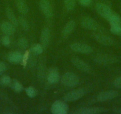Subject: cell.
<instances>
[{"label": "cell", "instance_id": "obj_10", "mask_svg": "<svg viewBox=\"0 0 121 114\" xmlns=\"http://www.w3.org/2000/svg\"><path fill=\"white\" fill-rule=\"evenodd\" d=\"M40 7L43 13L46 17L49 18L52 17L53 15V10L52 5L48 0H40Z\"/></svg>", "mask_w": 121, "mask_h": 114}, {"label": "cell", "instance_id": "obj_13", "mask_svg": "<svg viewBox=\"0 0 121 114\" xmlns=\"http://www.w3.org/2000/svg\"><path fill=\"white\" fill-rule=\"evenodd\" d=\"M1 29L3 33L7 35H11L14 34L16 31L15 26L11 23L8 22H3L1 26Z\"/></svg>", "mask_w": 121, "mask_h": 114}, {"label": "cell", "instance_id": "obj_5", "mask_svg": "<svg viewBox=\"0 0 121 114\" xmlns=\"http://www.w3.org/2000/svg\"><path fill=\"white\" fill-rule=\"evenodd\" d=\"M108 112L106 109L98 107H90V108H82L77 109L72 113L75 114H96L100 113H106Z\"/></svg>", "mask_w": 121, "mask_h": 114}, {"label": "cell", "instance_id": "obj_17", "mask_svg": "<svg viewBox=\"0 0 121 114\" xmlns=\"http://www.w3.org/2000/svg\"><path fill=\"white\" fill-rule=\"evenodd\" d=\"M75 26V23L74 21L71 20L69 21L68 23L65 25V26L64 27L62 32V35L63 36L67 37L69 35H70L74 29Z\"/></svg>", "mask_w": 121, "mask_h": 114}, {"label": "cell", "instance_id": "obj_26", "mask_svg": "<svg viewBox=\"0 0 121 114\" xmlns=\"http://www.w3.org/2000/svg\"><path fill=\"white\" fill-rule=\"evenodd\" d=\"M26 93L29 97L33 98L35 97L37 95V91L33 87L29 86L26 89Z\"/></svg>", "mask_w": 121, "mask_h": 114}, {"label": "cell", "instance_id": "obj_15", "mask_svg": "<svg viewBox=\"0 0 121 114\" xmlns=\"http://www.w3.org/2000/svg\"><path fill=\"white\" fill-rule=\"evenodd\" d=\"M50 40V32L48 28H45L41 32L40 40L43 47L48 46Z\"/></svg>", "mask_w": 121, "mask_h": 114}, {"label": "cell", "instance_id": "obj_29", "mask_svg": "<svg viewBox=\"0 0 121 114\" xmlns=\"http://www.w3.org/2000/svg\"><path fill=\"white\" fill-rule=\"evenodd\" d=\"M10 39L7 35L4 36L3 38H1V43L4 46H9L10 45Z\"/></svg>", "mask_w": 121, "mask_h": 114}, {"label": "cell", "instance_id": "obj_30", "mask_svg": "<svg viewBox=\"0 0 121 114\" xmlns=\"http://www.w3.org/2000/svg\"><path fill=\"white\" fill-rule=\"evenodd\" d=\"M113 85L116 88L121 89V77H119L114 80Z\"/></svg>", "mask_w": 121, "mask_h": 114}, {"label": "cell", "instance_id": "obj_8", "mask_svg": "<svg viewBox=\"0 0 121 114\" xmlns=\"http://www.w3.org/2000/svg\"><path fill=\"white\" fill-rule=\"evenodd\" d=\"M71 62L78 69L84 73H89L91 72V67L86 62L78 58L74 57L71 59Z\"/></svg>", "mask_w": 121, "mask_h": 114}, {"label": "cell", "instance_id": "obj_27", "mask_svg": "<svg viewBox=\"0 0 121 114\" xmlns=\"http://www.w3.org/2000/svg\"><path fill=\"white\" fill-rule=\"evenodd\" d=\"M11 81V78L9 75H3L0 78V84L3 85V86L10 85Z\"/></svg>", "mask_w": 121, "mask_h": 114}, {"label": "cell", "instance_id": "obj_32", "mask_svg": "<svg viewBox=\"0 0 121 114\" xmlns=\"http://www.w3.org/2000/svg\"><path fill=\"white\" fill-rule=\"evenodd\" d=\"M7 70V65L5 62L0 61V74H3Z\"/></svg>", "mask_w": 121, "mask_h": 114}, {"label": "cell", "instance_id": "obj_7", "mask_svg": "<svg viewBox=\"0 0 121 114\" xmlns=\"http://www.w3.org/2000/svg\"><path fill=\"white\" fill-rule=\"evenodd\" d=\"M70 48L75 52L84 54H88L93 51L92 48L90 46L81 43H74L71 45Z\"/></svg>", "mask_w": 121, "mask_h": 114}, {"label": "cell", "instance_id": "obj_2", "mask_svg": "<svg viewBox=\"0 0 121 114\" xmlns=\"http://www.w3.org/2000/svg\"><path fill=\"white\" fill-rule=\"evenodd\" d=\"M87 93V90L85 88H81V89L74 90L73 91L70 92L66 94L64 97V99L68 102H73L78 100L79 99L83 97Z\"/></svg>", "mask_w": 121, "mask_h": 114}, {"label": "cell", "instance_id": "obj_33", "mask_svg": "<svg viewBox=\"0 0 121 114\" xmlns=\"http://www.w3.org/2000/svg\"><path fill=\"white\" fill-rule=\"evenodd\" d=\"M29 51H27L26 52L25 54L24 55H23V59H22V62H23V64H24V66H25L26 64L27 63V61L28 60V57H29Z\"/></svg>", "mask_w": 121, "mask_h": 114}, {"label": "cell", "instance_id": "obj_25", "mask_svg": "<svg viewBox=\"0 0 121 114\" xmlns=\"http://www.w3.org/2000/svg\"><path fill=\"white\" fill-rule=\"evenodd\" d=\"M18 23H20V24L22 26V29H23L24 31H27L29 29V24L28 23L27 21L24 18L22 17H20L18 18Z\"/></svg>", "mask_w": 121, "mask_h": 114}, {"label": "cell", "instance_id": "obj_28", "mask_svg": "<svg viewBox=\"0 0 121 114\" xmlns=\"http://www.w3.org/2000/svg\"><path fill=\"white\" fill-rule=\"evenodd\" d=\"M17 44L21 48L23 49H26L27 48L28 45V42L27 40H26V39H25L24 38H21L18 39V42H17Z\"/></svg>", "mask_w": 121, "mask_h": 114}, {"label": "cell", "instance_id": "obj_31", "mask_svg": "<svg viewBox=\"0 0 121 114\" xmlns=\"http://www.w3.org/2000/svg\"><path fill=\"white\" fill-rule=\"evenodd\" d=\"M80 4L82 6L87 7L90 5L92 2V0H78Z\"/></svg>", "mask_w": 121, "mask_h": 114}, {"label": "cell", "instance_id": "obj_23", "mask_svg": "<svg viewBox=\"0 0 121 114\" xmlns=\"http://www.w3.org/2000/svg\"><path fill=\"white\" fill-rule=\"evenodd\" d=\"M65 6L68 11H72L75 6L76 0H64Z\"/></svg>", "mask_w": 121, "mask_h": 114}, {"label": "cell", "instance_id": "obj_14", "mask_svg": "<svg viewBox=\"0 0 121 114\" xmlns=\"http://www.w3.org/2000/svg\"><path fill=\"white\" fill-rule=\"evenodd\" d=\"M23 59V55L22 53L17 51L12 52L9 53L8 55V60L11 63L18 64L22 61Z\"/></svg>", "mask_w": 121, "mask_h": 114}, {"label": "cell", "instance_id": "obj_22", "mask_svg": "<svg viewBox=\"0 0 121 114\" xmlns=\"http://www.w3.org/2000/svg\"><path fill=\"white\" fill-rule=\"evenodd\" d=\"M31 51L36 55L41 54L43 51V47L41 44H34L31 48Z\"/></svg>", "mask_w": 121, "mask_h": 114}, {"label": "cell", "instance_id": "obj_24", "mask_svg": "<svg viewBox=\"0 0 121 114\" xmlns=\"http://www.w3.org/2000/svg\"><path fill=\"white\" fill-rule=\"evenodd\" d=\"M110 32L116 35H121V24L111 25Z\"/></svg>", "mask_w": 121, "mask_h": 114}, {"label": "cell", "instance_id": "obj_3", "mask_svg": "<svg viewBox=\"0 0 121 114\" xmlns=\"http://www.w3.org/2000/svg\"><path fill=\"white\" fill-rule=\"evenodd\" d=\"M51 111L53 114H66L68 112V106L63 101H56L51 106Z\"/></svg>", "mask_w": 121, "mask_h": 114}, {"label": "cell", "instance_id": "obj_1", "mask_svg": "<svg viewBox=\"0 0 121 114\" xmlns=\"http://www.w3.org/2000/svg\"><path fill=\"white\" fill-rule=\"evenodd\" d=\"M60 81L66 86L75 87L78 84L80 80L76 74L71 72H68L62 75Z\"/></svg>", "mask_w": 121, "mask_h": 114}, {"label": "cell", "instance_id": "obj_12", "mask_svg": "<svg viewBox=\"0 0 121 114\" xmlns=\"http://www.w3.org/2000/svg\"><path fill=\"white\" fill-rule=\"evenodd\" d=\"M96 62L101 64H111L113 62H115L117 60L115 57H109L107 55H98L95 57L94 59Z\"/></svg>", "mask_w": 121, "mask_h": 114}, {"label": "cell", "instance_id": "obj_11", "mask_svg": "<svg viewBox=\"0 0 121 114\" xmlns=\"http://www.w3.org/2000/svg\"><path fill=\"white\" fill-rule=\"evenodd\" d=\"M95 39L100 44L105 46H110L113 44V40L110 37L102 34H97L94 36Z\"/></svg>", "mask_w": 121, "mask_h": 114}, {"label": "cell", "instance_id": "obj_16", "mask_svg": "<svg viewBox=\"0 0 121 114\" xmlns=\"http://www.w3.org/2000/svg\"><path fill=\"white\" fill-rule=\"evenodd\" d=\"M59 80V74L55 69H52L48 75V81L50 84H55Z\"/></svg>", "mask_w": 121, "mask_h": 114}, {"label": "cell", "instance_id": "obj_9", "mask_svg": "<svg viewBox=\"0 0 121 114\" xmlns=\"http://www.w3.org/2000/svg\"><path fill=\"white\" fill-rule=\"evenodd\" d=\"M119 95L118 92L115 90H109L101 92L97 96V100L99 102H106L115 99Z\"/></svg>", "mask_w": 121, "mask_h": 114}, {"label": "cell", "instance_id": "obj_34", "mask_svg": "<svg viewBox=\"0 0 121 114\" xmlns=\"http://www.w3.org/2000/svg\"><path fill=\"white\" fill-rule=\"evenodd\" d=\"M113 110L116 114H121V108H115V109H113Z\"/></svg>", "mask_w": 121, "mask_h": 114}, {"label": "cell", "instance_id": "obj_21", "mask_svg": "<svg viewBox=\"0 0 121 114\" xmlns=\"http://www.w3.org/2000/svg\"><path fill=\"white\" fill-rule=\"evenodd\" d=\"M10 85L11 89L16 92H20L23 89V87L22 84L16 80H11Z\"/></svg>", "mask_w": 121, "mask_h": 114}, {"label": "cell", "instance_id": "obj_18", "mask_svg": "<svg viewBox=\"0 0 121 114\" xmlns=\"http://www.w3.org/2000/svg\"><path fill=\"white\" fill-rule=\"evenodd\" d=\"M5 13H6V15L9 19L10 20L11 23L15 27L18 26V20L16 16H15L14 13L12 10L11 8H7L6 10H5Z\"/></svg>", "mask_w": 121, "mask_h": 114}, {"label": "cell", "instance_id": "obj_20", "mask_svg": "<svg viewBox=\"0 0 121 114\" xmlns=\"http://www.w3.org/2000/svg\"><path fill=\"white\" fill-rule=\"evenodd\" d=\"M110 23V25H115V24H121V17L117 14L113 13L110 16L109 19L108 20Z\"/></svg>", "mask_w": 121, "mask_h": 114}, {"label": "cell", "instance_id": "obj_19", "mask_svg": "<svg viewBox=\"0 0 121 114\" xmlns=\"http://www.w3.org/2000/svg\"><path fill=\"white\" fill-rule=\"evenodd\" d=\"M16 5L17 9L22 14H25L29 11V7L24 0H17Z\"/></svg>", "mask_w": 121, "mask_h": 114}, {"label": "cell", "instance_id": "obj_4", "mask_svg": "<svg viewBox=\"0 0 121 114\" xmlns=\"http://www.w3.org/2000/svg\"><path fill=\"white\" fill-rule=\"evenodd\" d=\"M81 24L84 29L90 31H97L99 29V23L89 17H84L82 18Z\"/></svg>", "mask_w": 121, "mask_h": 114}, {"label": "cell", "instance_id": "obj_6", "mask_svg": "<svg viewBox=\"0 0 121 114\" xmlns=\"http://www.w3.org/2000/svg\"><path fill=\"white\" fill-rule=\"evenodd\" d=\"M96 10L100 16L108 20L113 12L110 7L103 3H97L96 5Z\"/></svg>", "mask_w": 121, "mask_h": 114}]
</instances>
